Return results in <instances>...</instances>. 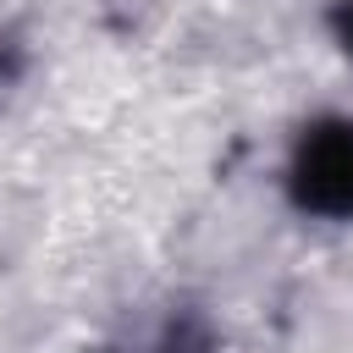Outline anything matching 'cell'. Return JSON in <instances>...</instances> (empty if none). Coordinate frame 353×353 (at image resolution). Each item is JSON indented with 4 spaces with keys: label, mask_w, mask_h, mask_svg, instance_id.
Returning <instances> with one entry per match:
<instances>
[{
    "label": "cell",
    "mask_w": 353,
    "mask_h": 353,
    "mask_svg": "<svg viewBox=\"0 0 353 353\" xmlns=\"http://www.w3.org/2000/svg\"><path fill=\"white\" fill-rule=\"evenodd\" d=\"M342 33H347V44H353V6L342 11Z\"/></svg>",
    "instance_id": "2"
},
{
    "label": "cell",
    "mask_w": 353,
    "mask_h": 353,
    "mask_svg": "<svg viewBox=\"0 0 353 353\" xmlns=\"http://www.w3.org/2000/svg\"><path fill=\"white\" fill-rule=\"evenodd\" d=\"M292 188L303 210L320 215H353V132L347 127H320L303 138Z\"/></svg>",
    "instance_id": "1"
}]
</instances>
